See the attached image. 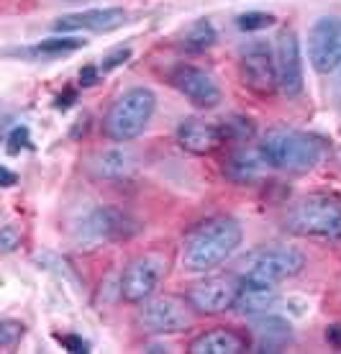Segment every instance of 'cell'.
Here are the masks:
<instances>
[{"mask_svg": "<svg viewBox=\"0 0 341 354\" xmlns=\"http://www.w3.org/2000/svg\"><path fill=\"white\" fill-rule=\"evenodd\" d=\"M244 229L231 216H213L185 234L180 247V265L185 272L205 274L221 267L241 247Z\"/></svg>", "mask_w": 341, "mask_h": 354, "instance_id": "6da1fadb", "label": "cell"}, {"mask_svg": "<svg viewBox=\"0 0 341 354\" xmlns=\"http://www.w3.org/2000/svg\"><path fill=\"white\" fill-rule=\"evenodd\" d=\"M285 229L300 239L341 247V198L331 193H308L285 213Z\"/></svg>", "mask_w": 341, "mask_h": 354, "instance_id": "7a4b0ae2", "label": "cell"}, {"mask_svg": "<svg viewBox=\"0 0 341 354\" xmlns=\"http://www.w3.org/2000/svg\"><path fill=\"white\" fill-rule=\"evenodd\" d=\"M259 149H262L264 160L270 162V167L300 175V172H311L324 160L326 142L321 136L300 131V129L272 126L270 131L264 133Z\"/></svg>", "mask_w": 341, "mask_h": 354, "instance_id": "3957f363", "label": "cell"}, {"mask_svg": "<svg viewBox=\"0 0 341 354\" xmlns=\"http://www.w3.org/2000/svg\"><path fill=\"white\" fill-rule=\"evenodd\" d=\"M157 111V95L154 90L144 88H129L126 93L116 97L108 113L103 118V133L116 144H129L139 139L147 131L151 115Z\"/></svg>", "mask_w": 341, "mask_h": 354, "instance_id": "277c9868", "label": "cell"}, {"mask_svg": "<svg viewBox=\"0 0 341 354\" xmlns=\"http://www.w3.org/2000/svg\"><path fill=\"white\" fill-rule=\"evenodd\" d=\"M139 231V223L116 205H95L72 226V239L80 249H98L111 241H123Z\"/></svg>", "mask_w": 341, "mask_h": 354, "instance_id": "5b68a950", "label": "cell"}, {"mask_svg": "<svg viewBox=\"0 0 341 354\" xmlns=\"http://www.w3.org/2000/svg\"><path fill=\"white\" fill-rule=\"evenodd\" d=\"M239 267V283L277 288L282 280L303 272L306 257L293 247H264L246 254Z\"/></svg>", "mask_w": 341, "mask_h": 354, "instance_id": "8992f818", "label": "cell"}, {"mask_svg": "<svg viewBox=\"0 0 341 354\" xmlns=\"http://www.w3.org/2000/svg\"><path fill=\"white\" fill-rule=\"evenodd\" d=\"M239 75L246 90H252L254 95L270 97L275 90H280L277 82V62L275 52L267 41H249L239 52Z\"/></svg>", "mask_w": 341, "mask_h": 354, "instance_id": "52a82bcc", "label": "cell"}, {"mask_svg": "<svg viewBox=\"0 0 341 354\" xmlns=\"http://www.w3.org/2000/svg\"><path fill=\"white\" fill-rule=\"evenodd\" d=\"M139 326L147 334H183L193 326V306L177 295H159L141 303Z\"/></svg>", "mask_w": 341, "mask_h": 354, "instance_id": "ba28073f", "label": "cell"}, {"mask_svg": "<svg viewBox=\"0 0 341 354\" xmlns=\"http://www.w3.org/2000/svg\"><path fill=\"white\" fill-rule=\"evenodd\" d=\"M165 274H167V262L159 257V254L136 257L133 262L126 265V270H123L118 292H121V298L126 303L141 306L144 301L154 298V292L159 290Z\"/></svg>", "mask_w": 341, "mask_h": 354, "instance_id": "9c48e42d", "label": "cell"}, {"mask_svg": "<svg viewBox=\"0 0 341 354\" xmlns=\"http://www.w3.org/2000/svg\"><path fill=\"white\" fill-rule=\"evenodd\" d=\"M308 62L318 75H331L341 67V18L321 16L308 31Z\"/></svg>", "mask_w": 341, "mask_h": 354, "instance_id": "30bf717a", "label": "cell"}, {"mask_svg": "<svg viewBox=\"0 0 341 354\" xmlns=\"http://www.w3.org/2000/svg\"><path fill=\"white\" fill-rule=\"evenodd\" d=\"M169 85L180 93L183 97H187L195 108H216L223 100L219 82L210 72L195 67V64H177L175 70L169 72Z\"/></svg>", "mask_w": 341, "mask_h": 354, "instance_id": "8fae6325", "label": "cell"}, {"mask_svg": "<svg viewBox=\"0 0 341 354\" xmlns=\"http://www.w3.org/2000/svg\"><path fill=\"white\" fill-rule=\"evenodd\" d=\"M275 62H277V82L280 93L285 97H297L306 88L303 77V52H300V39L293 28H282L277 36V49H275Z\"/></svg>", "mask_w": 341, "mask_h": 354, "instance_id": "7c38bea8", "label": "cell"}, {"mask_svg": "<svg viewBox=\"0 0 341 354\" xmlns=\"http://www.w3.org/2000/svg\"><path fill=\"white\" fill-rule=\"evenodd\" d=\"M239 283L231 277H205L201 283L190 285L187 303L193 306L195 313L203 316H221L237 306Z\"/></svg>", "mask_w": 341, "mask_h": 354, "instance_id": "4fadbf2b", "label": "cell"}, {"mask_svg": "<svg viewBox=\"0 0 341 354\" xmlns=\"http://www.w3.org/2000/svg\"><path fill=\"white\" fill-rule=\"evenodd\" d=\"M129 24V13L123 8H90L80 13H67L54 21V28L62 34L72 31H95V34H108Z\"/></svg>", "mask_w": 341, "mask_h": 354, "instance_id": "5bb4252c", "label": "cell"}, {"mask_svg": "<svg viewBox=\"0 0 341 354\" xmlns=\"http://www.w3.org/2000/svg\"><path fill=\"white\" fill-rule=\"evenodd\" d=\"M177 144L183 147L187 154L195 157H205L210 151H216L221 144H226L223 139V129L221 124H210L205 118H183L177 126Z\"/></svg>", "mask_w": 341, "mask_h": 354, "instance_id": "9a60e30c", "label": "cell"}, {"mask_svg": "<svg viewBox=\"0 0 341 354\" xmlns=\"http://www.w3.org/2000/svg\"><path fill=\"white\" fill-rule=\"evenodd\" d=\"M270 169V162L264 160L259 147H249V144H239L237 149L223 160V175L237 183V185H252L259 183L264 172Z\"/></svg>", "mask_w": 341, "mask_h": 354, "instance_id": "2e32d148", "label": "cell"}, {"mask_svg": "<svg viewBox=\"0 0 341 354\" xmlns=\"http://www.w3.org/2000/svg\"><path fill=\"white\" fill-rule=\"evenodd\" d=\"M88 172L95 180H123L136 167V157L129 149H100L88 160Z\"/></svg>", "mask_w": 341, "mask_h": 354, "instance_id": "e0dca14e", "label": "cell"}, {"mask_svg": "<svg viewBox=\"0 0 341 354\" xmlns=\"http://www.w3.org/2000/svg\"><path fill=\"white\" fill-rule=\"evenodd\" d=\"M252 334L257 337L259 352H282L293 342V326L280 316L259 313L252 321Z\"/></svg>", "mask_w": 341, "mask_h": 354, "instance_id": "ac0fdd59", "label": "cell"}, {"mask_svg": "<svg viewBox=\"0 0 341 354\" xmlns=\"http://www.w3.org/2000/svg\"><path fill=\"white\" fill-rule=\"evenodd\" d=\"M190 354H239L246 352V339L237 334L234 328L219 326L210 328L201 337H195L187 346Z\"/></svg>", "mask_w": 341, "mask_h": 354, "instance_id": "d6986e66", "label": "cell"}, {"mask_svg": "<svg viewBox=\"0 0 341 354\" xmlns=\"http://www.w3.org/2000/svg\"><path fill=\"white\" fill-rule=\"evenodd\" d=\"M275 303H277V288L239 283L237 306H234L239 313H244V316H259V313H267Z\"/></svg>", "mask_w": 341, "mask_h": 354, "instance_id": "ffe728a7", "label": "cell"}, {"mask_svg": "<svg viewBox=\"0 0 341 354\" xmlns=\"http://www.w3.org/2000/svg\"><path fill=\"white\" fill-rule=\"evenodd\" d=\"M216 41H219V34H216L213 24H210L208 18H201V21H195L193 26L183 34L180 46H183L185 52L201 54V52H205V49H210Z\"/></svg>", "mask_w": 341, "mask_h": 354, "instance_id": "44dd1931", "label": "cell"}, {"mask_svg": "<svg viewBox=\"0 0 341 354\" xmlns=\"http://www.w3.org/2000/svg\"><path fill=\"white\" fill-rule=\"evenodd\" d=\"M88 44L85 39H77V36H52V39H44L39 41L34 49H28V54H36V57H57V54H70L77 52Z\"/></svg>", "mask_w": 341, "mask_h": 354, "instance_id": "7402d4cb", "label": "cell"}, {"mask_svg": "<svg viewBox=\"0 0 341 354\" xmlns=\"http://www.w3.org/2000/svg\"><path fill=\"white\" fill-rule=\"evenodd\" d=\"M223 129V139L226 142H237V144H246L254 136V124L244 115H231L228 121L221 124Z\"/></svg>", "mask_w": 341, "mask_h": 354, "instance_id": "603a6c76", "label": "cell"}, {"mask_svg": "<svg viewBox=\"0 0 341 354\" xmlns=\"http://www.w3.org/2000/svg\"><path fill=\"white\" fill-rule=\"evenodd\" d=\"M277 18L272 16V13H264V10H249V13H241L237 16V26L246 34H252V31H264V28H270Z\"/></svg>", "mask_w": 341, "mask_h": 354, "instance_id": "cb8c5ba5", "label": "cell"}, {"mask_svg": "<svg viewBox=\"0 0 341 354\" xmlns=\"http://www.w3.org/2000/svg\"><path fill=\"white\" fill-rule=\"evenodd\" d=\"M24 334H26V326L21 321H13V319L0 321V346L3 349H13L24 339Z\"/></svg>", "mask_w": 341, "mask_h": 354, "instance_id": "d4e9b609", "label": "cell"}, {"mask_svg": "<svg viewBox=\"0 0 341 354\" xmlns=\"http://www.w3.org/2000/svg\"><path fill=\"white\" fill-rule=\"evenodd\" d=\"M18 247H21V229L16 223L6 221L3 229H0V249H3V254H10Z\"/></svg>", "mask_w": 341, "mask_h": 354, "instance_id": "484cf974", "label": "cell"}, {"mask_svg": "<svg viewBox=\"0 0 341 354\" xmlns=\"http://www.w3.org/2000/svg\"><path fill=\"white\" fill-rule=\"evenodd\" d=\"M31 133H28L26 126H16L13 131L8 133V151L10 154H18L21 149H31Z\"/></svg>", "mask_w": 341, "mask_h": 354, "instance_id": "4316f807", "label": "cell"}, {"mask_svg": "<svg viewBox=\"0 0 341 354\" xmlns=\"http://www.w3.org/2000/svg\"><path fill=\"white\" fill-rule=\"evenodd\" d=\"M129 59H131V49H129V46H118V49H113L111 54H105L103 62H100V70H103V75H105V72H111V70H116V67L126 64Z\"/></svg>", "mask_w": 341, "mask_h": 354, "instance_id": "83f0119b", "label": "cell"}, {"mask_svg": "<svg viewBox=\"0 0 341 354\" xmlns=\"http://www.w3.org/2000/svg\"><path fill=\"white\" fill-rule=\"evenodd\" d=\"M57 342H59L62 346H64V349H67V352H90V344L88 342H85V339L82 337H75V334H57Z\"/></svg>", "mask_w": 341, "mask_h": 354, "instance_id": "f1b7e54d", "label": "cell"}, {"mask_svg": "<svg viewBox=\"0 0 341 354\" xmlns=\"http://www.w3.org/2000/svg\"><path fill=\"white\" fill-rule=\"evenodd\" d=\"M100 64H88V67H82L80 70V85L82 88H93L98 80H100Z\"/></svg>", "mask_w": 341, "mask_h": 354, "instance_id": "f546056e", "label": "cell"}, {"mask_svg": "<svg viewBox=\"0 0 341 354\" xmlns=\"http://www.w3.org/2000/svg\"><path fill=\"white\" fill-rule=\"evenodd\" d=\"M326 342L333 349H341V324H331V326L326 328Z\"/></svg>", "mask_w": 341, "mask_h": 354, "instance_id": "4dcf8cb0", "label": "cell"}, {"mask_svg": "<svg viewBox=\"0 0 341 354\" xmlns=\"http://www.w3.org/2000/svg\"><path fill=\"white\" fill-rule=\"evenodd\" d=\"M75 97H77V93H75V90H67L64 95H59L54 100V108H57V111H67V108L75 103Z\"/></svg>", "mask_w": 341, "mask_h": 354, "instance_id": "1f68e13d", "label": "cell"}, {"mask_svg": "<svg viewBox=\"0 0 341 354\" xmlns=\"http://www.w3.org/2000/svg\"><path fill=\"white\" fill-rule=\"evenodd\" d=\"M18 183V177L10 172L8 167H0V185L3 187H13Z\"/></svg>", "mask_w": 341, "mask_h": 354, "instance_id": "d6a6232c", "label": "cell"}]
</instances>
